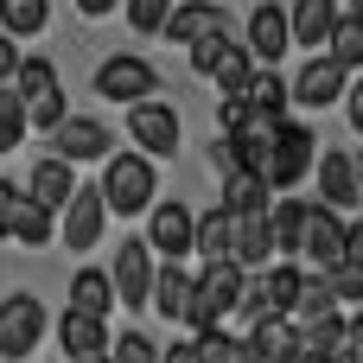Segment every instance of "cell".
<instances>
[{
  "label": "cell",
  "mask_w": 363,
  "mask_h": 363,
  "mask_svg": "<svg viewBox=\"0 0 363 363\" xmlns=\"http://www.w3.org/2000/svg\"><path fill=\"white\" fill-rule=\"evenodd\" d=\"M313 160H319V140H313V128H300V121H274V134H268V147H262V160H255V172H262V185L281 198V191H294L306 172H313Z\"/></svg>",
  "instance_id": "cell-1"
},
{
  "label": "cell",
  "mask_w": 363,
  "mask_h": 363,
  "mask_svg": "<svg viewBox=\"0 0 363 363\" xmlns=\"http://www.w3.org/2000/svg\"><path fill=\"white\" fill-rule=\"evenodd\" d=\"M242 300V268L236 262H204V274H191V313L185 325L191 332H217Z\"/></svg>",
  "instance_id": "cell-2"
},
{
  "label": "cell",
  "mask_w": 363,
  "mask_h": 363,
  "mask_svg": "<svg viewBox=\"0 0 363 363\" xmlns=\"http://www.w3.org/2000/svg\"><path fill=\"white\" fill-rule=\"evenodd\" d=\"M153 160L147 153H115L108 160V172H102V204H108V217H140L147 204H153Z\"/></svg>",
  "instance_id": "cell-3"
},
{
  "label": "cell",
  "mask_w": 363,
  "mask_h": 363,
  "mask_svg": "<svg viewBox=\"0 0 363 363\" xmlns=\"http://www.w3.org/2000/svg\"><path fill=\"white\" fill-rule=\"evenodd\" d=\"M13 89H19V102H26V128H57V121H64V83H57V70H51L45 57H19Z\"/></svg>",
  "instance_id": "cell-4"
},
{
  "label": "cell",
  "mask_w": 363,
  "mask_h": 363,
  "mask_svg": "<svg viewBox=\"0 0 363 363\" xmlns=\"http://www.w3.org/2000/svg\"><path fill=\"white\" fill-rule=\"evenodd\" d=\"M128 140L147 153V160H172L179 153V108L172 102H128Z\"/></svg>",
  "instance_id": "cell-5"
},
{
  "label": "cell",
  "mask_w": 363,
  "mask_h": 363,
  "mask_svg": "<svg viewBox=\"0 0 363 363\" xmlns=\"http://www.w3.org/2000/svg\"><path fill=\"white\" fill-rule=\"evenodd\" d=\"M300 255H306V268H313V274L338 268V262H345V211H332V204H306Z\"/></svg>",
  "instance_id": "cell-6"
},
{
  "label": "cell",
  "mask_w": 363,
  "mask_h": 363,
  "mask_svg": "<svg viewBox=\"0 0 363 363\" xmlns=\"http://www.w3.org/2000/svg\"><path fill=\"white\" fill-rule=\"evenodd\" d=\"M38 338H45V306H38L32 294H13V300L0 306V357L26 363Z\"/></svg>",
  "instance_id": "cell-7"
},
{
  "label": "cell",
  "mask_w": 363,
  "mask_h": 363,
  "mask_svg": "<svg viewBox=\"0 0 363 363\" xmlns=\"http://www.w3.org/2000/svg\"><path fill=\"white\" fill-rule=\"evenodd\" d=\"M153 89H160V77L147 57H108L96 70V96H108V102H147Z\"/></svg>",
  "instance_id": "cell-8"
},
{
  "label": "cell",
  "mask_w": 363,
  "mask_h": 363,
  "mask_svg": "<svg viewBox=\"0 0 363 363\" xmlns=\"http://www.w3.org/2000/svg\"><path fill=\"white\" fill-rule=\"evenodd\" d=\"M108 281H115V300H121V306H147V287H153V249H147L140 236H128V242L115 249Z\"/></svg>",
  "instance_id": "cell-9"
},
{
  "label": "cell",
  "mask_w": 363,
  "mask_h": 363,
  "mask_svg": "<svg viewBox=\"0 0 363 363\" xmlns=\"http://www.w3.org/2000/svg\"><path fill=\"white\" fill-rule=\"evenodd\" d=\"M102 223H108V204H102V191L96 185H77L70 191V204H64V242L83 255V249H96V236H102Z\"/></svg>",
  "instance_id": "cell-10"
},
{
  "label": "cell",
  "mask_w": 363,
  "mask_h": 363,
  "mask_svg": "<svg viewBox=\"0 0 363 363\" xmlns=\"http://www.w3.org/2000/svg\"><path fill=\"white\" fill-rule=\"evenodd\" d=\"M287 6H274V0H262L255 13H249V38H242V51L255 57V64H281L287 57Z\"/></svg>",
  "instance_id": "cell-11"
},
{
  "label": "cell",
  "mask_w": 363,
  "mask_h": 363,
  "mask_svg": "<svg viewBox=\"0 0 363 363\" xmlns=\"http://www.w3.org/2000/svg\"><path fill=\"white\" fill-rule=\"evenodd\" d=\"M51 134H57V160H70V166H83V160H108V147H115V134H108L102 121H89V115H64Z\"/></svg>",
  "instance_id": "cell-12"
},
{
  "label": "cell",
  "mask_w": 363,
  "mask_h": 363,
  "mask_svg": "<svg viewBox=\"0 0 363 363\" xmlns=\"http://www.w3.org/2000/svg\"><path fill=\"white\" fill-rule=\"evenodd\" d=\"M147 211H153V223H147V236H140V242H147V249H160L166 262L191 255V223H198V217H191L179 198H172V204H147Z\"/></svg>",
  "instance_id": "cell-13"
},
{
  "label": "cell",
  "mask_w": 363,
  "mask_h": 363,
  "mask_svg": "<svg viewBox=\"0 0 363 363\" xmlns=\"http://www.w3.org/2000/svg\"><path fill=\"white\" fill-rule=\"evenodd\" d=\"M345 77H351L345 64H332V57H313V64H306V70L287 83V96H294L300 108H332V102L345 96Z\"/></svg>",
  "instance_id": "cell-14"
},
{
  "label": "cell",
  "mask_w": 363,
  "mask_h": 363,
  "mask_svg": "<svg viewBox=\"0 0 363 363\" xmlns=\"http://www.w3.org/2000/svg\"><path fill=\"white\" fill-rule=\"evenodd\" d=\"M70 191H77V172H70V160H57V153H51V160H38V166H32V179H26V198H32L38 211H51V217L70 204Z\"/></svg>",
  "instance_id": "cell-15"
},
{
  "label": "cell",
  "mask_w": 363,
  "mask_h": 363,
  "mask_svg": "<svg viewBox=\"0 0 363 363\" xmlns=\"http://www.w3.org/2000/svg\"><path fill=\"white\" fill-rule=\"evenodd\" d=\"M230 262L249 274V268H268L274 262V236H268V211H255V217H236V230H230Z\"/></svg>",
  "instance_id": "cell-16"
},
{
  "label": "cell",
  "mask_w": 363,
  "mask_h": 363,
  "mask_svg": "<svg viewBox=\"0 0 363 363\" xmlns=\"http://www.w3.org/2000/svg\"><path fill=\"white\" fill-rule=\"evenodd\" d=\"M223 26H230V19H223V6H217V0H185V6H172V13H166V26H160V32H166L172 45H191V38L223 32Z\"/></svg>",
  "instance_id": "cell-17"
},
{
  "label": "cell",
  "mask_w": 363,
  "mask_h": 363,
  "mask_svg": "<svg viewBox=\"0 0 363 363\" xmlns=\"http://www.w3.org/2000/svg\"><path fill=\"white\" fill-rule=\"evenodd\" d=\"M147 300H153V313H160V319L185 325V313H191V274H185L179 262L153 268V287H147Z\"/></svg>",
  "instance_id": "cell-18"
},
{
  "label": "cell",
  "mask_w": 363,
  "mask_h": 363,
  "mask_svg": "<svg viewBox=\"0 0 363 363\" xmlns=\"http://www.w3.org/2000/svg\"><path fill=\"white\" fill-rule=\"evenodd\" d=\"M338 26V0H294L287 6V38L294 45H313L325 51V32Z\"/></svg>",
  "instance_id": "cell-19"
},
{
  "label": "cell",
  "mask_w": 363,
  "mask_h": 363,
  "mask_svg": "<svg viewBox=\"0 0 363 363\" xmlns=\"http://www.w3.org/2000/svg\"><path fill=\"white\" fill-rule=\"evenodd\" d=\"M313 179H319V204H332V211H351V204H357L351 153H325V160H313Z\"/></svg>",
  "instance_id": "cell-20"
},
{
  "label": "cell",
  "mask_w": 363,
  "mask_h": 363,
  "mask_svg": "<svg viewBox=\"0 0 363 363\" xmlns=\"http://www.w3.org/2000/svg\"><path fill=\"white\" fill-rule=\"evenodd\" d=\"M268 185H262V172H249V166H236V172H223V211L230 217H255V211H268Z\"/></svg>",
  "instance_id": "cell-21"
},
{
  "label": "cell",
  "mask_w": 363,
  "mask_h": 363,
  "mask_svg": "<svg viewBox=\"0 0 363 363\" xmlns=\"http://www.w3.org/2000/svg\"><path fill=\"white\" fill-rule=\"evenodd\" d=\"M70 306L89 313V319H108V313H115V281H108L102 268H77V274H70Z\"/></svg>",
  "instance_id": "cell-22"
},
{
  "label": "cell",
  "mask_w": 363,
  "mask_h": 363,
  "mask_svg": "<svg viewBox=\"0 0 363 363\" xmlns=\"http://www.w3.org/2000/svg\"><path fill=\"white\" fill-rule=\"evenodd\" d=\"M300 223H306V204L300 198H268V236H274V255H300Z\"/></svg>",
  "instance_id": "cell-23"
},
{
  "label": "cell",
  "mask_w": 363,
  "mask_h": 363,
  "mask_svg": "<svg viewBox=\"0 0 363 363\" xmlns=\"http://www.w3.org/2000/svg\"><path fill=\"white\" fill-rule=\"evenodd\" d=\"M57 345H64V357H77V351H108V325L89 319V313H77V306H64V319H57Z\"/></svg>",
  "instance_id": "cell-24"
},
{
  "label": "cell",
  "mask_w": 363,
  "mask_h": 363,
  "mask_svg": "<svg viewBox=\"0 0 363 363\" xmlns=\"http://www.w3.org/2000/svg\"><path fill=\"white\" fill-rule=\"evenodd\" d=\"M236 96H242L255 115H281V108H287V83H281V70H274V64H255V70H249V83H242Z\"/></svg>",
  "instance_id": "cell-25"
},
{
  "label": "cell",
  "mask_w": 363,
  "mask_h": 363,
  "mask_svg": "<svg viewBox=\"0 0 363 363\" xmlns=\"http://www.w3.org/2000/svg\"><path fill=\"white\" fill-rule=\"evenodd\" d=\"M230 230H236V217L217 204V211H204V217L191 223V249H198L204 262H230Z\"/></svg>",
  "instance_id": "cell-26"
},
{
  "label": "cell",
  "mask_w": 363,
  "mask_h": 363,
  "mask_svg": "<svg viewBox=\"0 0 363 363\" xmlns=\"http://www.w3.org/2000/svg\"><path fill=\"white\" fill-rule=\"evenodd\" d=\"M242 345L255 351V363H274V357H294V319H255L242 332Z\"/></svg>",
  "instance_id": "cell-27"
},
{
  "label": "cell",
  "mask_w": 363,
  "mask_h": 363,
  "mask_svg": "<svg viewBox=\"0 0 363 363\" xmlns=\"http://www.w3.org/2000/svg\"><path fill=\"white\" fill-rule=\"evenodd\" d=\"M325 57L345 64V70H363V26L351 19V13H338V26L325 32Z\"/></svg>",
  "instance_id": "cell-28"
},
{
  "label": "cell",
  "mask_w": 363,
  "mask_h": 363,
  "mask_svg": "<svg viewBox=\"0 0 363 363\" xmlns=\"http://www.w3.org/2000/svg\"><path fill=\"white\" fill-rule=\"evenodd\" d=\"M249 70H255V57H249V51H242L236 38H230V45L217 51V64H211V83H217L223 96H236V89L249 83Z\"/></svg>",
  "instance_id": "cell-29"
},
{
  "label": "cell",
  "mask_w": 363,
  "mask_h": 363,
  "mask_svg": "<svg viewBox=\"0 0 363 363\" xmlns=\"http://www.w3.org/2000/svg\"><path fill=\"white\" fill-rule=\"evenodd\" d=\"M6 236H19L26 249H45V242H51L57 230H51V211H38V204H32L26 191H19V211H13V230H6Z\"/></svg>",
  "instance_id": "cell-30"
},
{
  "label": "cell",
  "mask_w": 363,
  "mask_h": 363,
  "mask_svg": "<svg viewBox=\"0 0 363 363\" xmlns=\"http://www.w3.org/2000/svg\"><path fill=\"white\" fill-rule=\"evenodd\" d=\"M45 19H51L45 0H0V26H6V38H32V32H45Z\"/></svg>",
  "instance_id": "cell-31"
},
{
  "label": "cell",
  "mask_w": 363,
  "mask_h": 363,
  "mask_svg": "<svg viewBox=\"0 0 363 363\" xmlns=\"http://www.w3.org/2000/svg\"><path fill=\"white\" fill-rule=\"evenodd\" d=\"M338 300H332V287H325V274H300V294H294V325H306V319H319V313H332Z\"/></svg>",
  "instance_id": "cell-32"
},
{
  "label": "cell",
  "mask_w": 363,
  "mask_h": 363,
  "mask_svg": "<svg viewBox=\"0 0 363 363\" xmlns=\"http://www.w3.org/2000/svg\"><path fill=\"white\" fill-rule=\"evenodd\" d=\"M26 134H32V128H26V102H19L13 83H0V153H13Z\"/></svg>",
  "instance_id": "cell-33"
},
{
  "label": "cell",
  "mask_w": 363,
  "mask_h": 363,
  "mask_svg": "<svg viewBox=\"0 0 363 363\" xmlns=\"http://www.w3.org/2000/svg\"><path fill=\"white\" fill-rule=\"evenodd\" d=\"M191 357L198 363H236V338H230L223 325H217V332H198V338H191Z\"/></svg>",
  "instance_id": "cell-34"
},
{
  "label": "cell",
  "mask_w": 363,
  "mask_h": 363,
  "mask_svg": "<svg viewBox=\"0 0 363 363\" xmlns=\"http://www.w3.org/2000/svg\"><path fill=\"white\" fill-rule=\"evenodd\" d=\"M325 287H332V300H338V306H363V274H357V268H345V262H338V268H325Z\"/></svg>",
  "instance_id": "cell-35"
},
{
  "label": "cell",
  "mask_w": 363,
  "mask_h": 363,
  "mask_svg": "<svg viewBox=\"0 0 363 363\" xmlns=\"http://www.w3.org/2000/svg\"><path fill=\"white\" fill-rule=\"evenodd\" d=\"M108 363H160V351H153V338H140V332H121V338L108 345Z\"/></svg>",
  "instance_id": "cell-36"
},
{
  "label": "cell",
  "mask_w": 363,
  "mask_h": 363,
  "mask_svg": "<svg viewBox=\"0 0 363 363\" xmlns=\"http://www.w3.org/2000/svg\"><path fill=\"white\" fill-rule=\"evenodd\" d=\"M121 6H128V26L134 32H160L166 13H172V0H121Z\"/></svg>",
  "instance_id": "cell-37"
},
{
  "label": "cell",
  "mask_w": 363,
  "mask_h": 363,
  "mask_svg": "<svg viewBox=\"0 0 363 363\" xmlns=\"http://www.w3.org/2000/svg\"><path fill=\"white\" fill-rule=\"evenodd\" d=\"M345 268L363 274V223H351V217H345Z\"/></svg>",
  "instance_id": "cell-38"
},
{
  "label": "cell",
  "mask_w": 363,
  "mask_h": 363,
  "mask_svg": "<svg viewBox=\"0 0 363 363\" xmlns=\"http://www.w3.org/2000/svg\"><path fill=\"white\" fill-rule=\"evenodd\" d=\"M13 211H19V185L0 179V242H6V230H13Z\"/></svg>",
  "instance_id": "cell-39"
},
{
  "label": "cell",
  "mask_w": 363,
  "mask_h": 363,
  "mask_svg": "<svg viewBox=\"0 0 363 363\" xmlns=\"http://www.w3.org/2000/svg\"><path fill=\"white\" fill-rule=\"evenodd\" d=\"M13 70H19V45L0 32V83H13Z\"/></svg>",
  "instance_id": "cell-40"
},
{
  "label": "cell",
  "mask_w": 363,
  "mask_h": 363,
  "mask_svg": "<svg viewBox=\"0 0 363 363\" xmlns=\"http://www.w3.org/2000/svg\"><path fill=\"white\" fill-rule=\"evenodd\" d=\"M115 6H121V0H77V13H83V19H102V13H115Z\"/></svg>",
  "instance_id": "cell-41"
},
{
  "label": "cell",
  "mask_w": 363,
  "mask_h": 363,
  "mask_svg": "<svg viewBox=\"0 0 363 363\" xmlns=\"http://www.w3.org/2000/svg\"><path fill=\"white\" fill-rule=\"evenodd\" d=\"M351 128H357V134H363V77H357V83H351Z\"/></svg>",
  "instance_id": "cell-42"
},
{
  "label": "cell",
  "mask_w": 363,
  "mask_h": 363,
  "mask_svg": "<svg viewBox=\"0 0 363 363\" xmlns=\"http://www.w3.org/2000/svg\"><path fill=\"white\" fill-rule=\"evenodd\" d=\"M160 363H198V357H191V345H172V351H160Z\"/></svg>",
  "instance_id": "cell-43"
},
{
  "label": "cell",
  "mask_w": 363,
  "mask_h": 363,
  "mask_svg": "<svg viewBox=\"0 0 363 363\" xmlns=\"http://www.w3.org/2000/svg\"><path fill=\"white\" fill-rule=\"evenodd\" d=\"M70 363H108V351H77Z\"/></svg>",
  "instance_id": "cell-44"
},
{
  "label": "cell",
  "mask_w": 363,
  "mask_h": 363,
  "mask_svg": "<svg viewBox=\"0 0 363 363\" xmlns=\"http://www.w3.org/2000/svg\"><path fill=\"white\" fill-rule=\"evenodd\" d=\"M351 172H357V198H363V153H357V160H351Z\"/></svg>",
  "instance_id": "cell-45"
},
{
  "label": "cell",
  "mask_w": 363,
  "mask_h": 363,
  "mask_svg": "<svg viewBox=\"0 0 363 363\" xmlns=\"http://www.w3.org/2000/svg\"><path fill=\"white\" fill-rule=\"evenodd\" d=\"M351 19H357V26H363V0H351Z\"/></svg>",
  "instance_id": "cell-46"
},
{
  "label": "cell",
  "mask_w": 363,
  "mask_h": 363,
  "mask_svg": "<svg viewBox=\"0 0 363 363\" xmlns=\"http://www.w3.org/2000/svg\"><path fill=\"white\" fill-rule=\"evenodd\" d=\"M351 363H363V351H351Z\"/></svg>",
  "instance_id": "cell-47"
}]
</instances>
